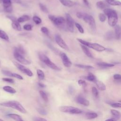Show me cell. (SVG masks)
Returning <instances> with one entry per match:
<instances>
[{
  "mask_svg": "<svg viewBox=\"0 0 121 121\" xmlns=\"http://www.w3.org/2000/svg\"><path fill=\"white\" fill-rule=\"evenodd\" d=\"M59 110L63 112L70 114H80L82 111L80 109L71 106H61L59 107Z\"/></svg>",
  "mask_w": 121,
  "mask_h": 121,
  "instance_id": "5b68a950",
  "label": "cell"
},
{
  "mask_svg": "<svg viewBox=\"0 0 121 121\" xmlns=\"http://www.w3.org/2000/svg\"><path fill=\"white\" fill-rule=\"evenodd\" d=\"M96 6L100 9H104L108 7V6L102 1H99L96 3Z\"/></svg>",
  "mask_w": 121,
  "mask_h": 121,
  "instance_id": "4316f807",
  "label": "cell"
},
{
  "mask_svg": "<svg viewBox=\"0 0 121 121\" xmlns=\"http://www.w3.org/2000/svg\"><path fill=\"white\" fill-rule=\"evenodd\" d=\"M113 78L116 80H121V75L119 74H115L113 75Z\"/></svg>",
  "mask_w": 121,
  "mask_h": 121,
  "instance_id": "681fc988",
  "label": "cell"
},
{
  "mask_svg": "<svg viewBox=\"0 0 121 121\" xmlns=\"http://www.w3.org/2000/svg\"><path fill=\"white\" fill-rule=\"evenodd\" d=\"M7 116L14 120H16V121H23V119H22L20 115L17 114L9 113V114H7Z\"/></svg>",
  "mask_w": 121,
  "mask_h": 121,
  "instance_id": "44dd1931",
  "label": "cell"
},
{
  "mask_svg": "<svg viewBox=\"0 0 121 121\" xmlns=\"http://www.w3.org/2000/svg\"><path fill=\"white\" fill-rule=\"evenodd\" d=\"M37 111L42 115H46L47 114V112L45 110H44V109L39 107V108H37Z\"/></svg>",
  "mask_w": 121,
  "mask_h": 121,
  "instance_id": "e575fe53",
  "label": "cell"
},
{
  "mask_svg": "<svg viewBox=\"0 0 121 121\" xmlns=\"http://www.w3.org/2000/svg\"><path fill=\"white\" fill-rule=\"evenodd\" d=\"M104 12L108 17V23L109 26H114L118 21V16L116 11L107 8L104 9Z\"/></svg>",
  "mask_w": 121,
  "mask_h": 121,
  "instance_id": "6da1fadb",
  "label": "cell"
},
{
  "mask_svg": "<svg viewBox=\"0 0 121 121\" xmlns=\"http://www.w3.org/2000/svg\"><path fill=\"white\" fill-rule=\"evenodd\" d=\"M12 77H14V78H17L18 79H20V80H23V78L21 75H20L19 74H17V73H12Z\"/></svg>",
  "mask_w": 121,
  "mask_h": 121,
  "instance_id": "7dc6e473",
  "label": "cell"
},
{
  "mask_svg": "<svg viewBox=\"0 0 121 121\" xmlns=\"http://www.w3.org/2000/svg\"><path fill=\"white\" fill-rule=\"evenodd\" d=\"M33 20L34 21V22L37 25L40 24L42 22L41 19L39 17H38V16H35L33 17Z\"/></svg>",
  "mask_w": 121,
  "mask_h": 121,
  "instance_id": "d590c367",
  "label": "cell"
},
{
  "mask_svg": "<svg viewBox=\"0 0 121 121\" xmlns=\"http://www.w3.org/2000/svg\"><path fill=\"white\" fill-rule=\"evenodd\" d=\"M14 65L16 66V67L21 72L26 74L29 77H32L33 76V73L32 72L28 69L25 67L24 65L20 64L17 62H13Z\"/></svg>",
  "mask_w": 121,
  "mask_h": 121,
  "instance_id": "9c48e42d",
  "label": "cell"
},
{
  "mask_svg": "<svg viewBox=\"0 0 121 121\" xmlns=\"http://www.w3.org/2000/svg\"><path fill=\"white\" fill-rule=\"evenodd\" d=\"M34 121H46V119L44 118H39V117H35L33 119Z\"/></svg>",
  "mask_w": 121,
  "mask_h": 121,
  "instance_id": "f907efd6",
  "label": "cell"
},
{
  "mask_svg": "<svg viewBox=\"0 0 121 121\" xmlns=\"http://www.w3.org/2000/svg\"><path fill=\"white\" fill-rule=\"evenodd\" d=\"M3 81L10 83H13L14 81L13 79L12 78H3L2 79Z\"/></svg>",
  "mask_w": 121,
  "mask_h": 121,
  "instance_id": "c3c4849f",
  "label": "cell"
},
{
  "mask_svg": "<svg viewBox=\"0 0 121 121\" xmlns=\"http://www.w3.org/2000/svg\"><path fill=\"white\" fill-rule=\"evenodd\" d=\"M41 32L44 34V35L48 36L49 35V30L47 28H46V27H44V26H43L41 27Z\"/></svg>",
  "mask_w": 121,
  "mask_h": 121,
  "instance_id": "f35d334b",
  "label": "cell"
},
{
  "mask_svg": "<svg viewBox=\"0 0 121 121\" xmlns=\"http://www.w3.org/2000/svg\"><path fill=\"white\" fill-rule=\"evenodd\" d=\"M77 40H78L80 43H81L82 44H83V45H85V46L88 47L89 42H87V41H85V40H82V39H79V38H78V39H77Z\"/></svg>",
  "mask_w": 121,
  "mask_h": 121,
  "instance_id": "ee69618b",
  "label": "cell"
},
{
  "mask_svg": "<svg viewBox=\"0 0 121 121\" xmlns=\"http://www.w3.org/2000/svg\"><path fill=\"white\" fill-rule=\"evenodd\" d=\"M2 73L7 76H9V77H12V73L11 72L9 71L8 70H2Z\"/></svg>",
  "mask_w": 121,
  "mask_h": 121,
  "instance_id": "f6af8a7d",
  "label": "cell"
},
{
  "mask_svg": "<svg viewBox=\"0 0 121 121\" xmlns=\"http://www.w3.org/2000/svg\"><path fill=\"white\" fill-rule=\"evenodd\" d=\"M3 9L7 13H11L12 11V2L11 0H3L2 1Z\"/></svg>",
  "mask_w": 121,
  "mask_h": 121,
  "instance_id": "7c38bea8",
  "label": "cell"
},
{
  "mask_svg": "<svg viewBox=\"0 0 121 121\" xmlns=\"http://www.w3.org/2000/svg\"><path fill=\"white\" fill-rule=\"evenodd\" d=\"M23 28L26 30L31 31L32 29V26L30 24H26L24 26Z\"/></svg>",
  "mask_w": 121,
  "mask_h": 121,
  "instance_id": "bcb514c9",
  "label": "cell"
},
{
  "mask_svg": "<svg viewBox=\"0 0 121 121\" xmlns=\"http://www.w3.org/2000/svg\"><path fill=\"white\" fill-rule=\"evenodd\" d=\"M75 26H76V27L77 28V29H78V30L79 31V32L81 33V34H83L84 33V29L83 28L82 26L78 23H75Z\"/></svg>",
  "mask_w": 121,
  "mask_h": 121,
  "instance_id": "ab89813d",
  "label": "cell"
},
{
  "mask_svg": "<svg viewBox=\"0 0 121 121\" xmlns=\"http://www.w3.org/2000/svg\"><path fill=\"white\" fill-rule=\"evenodd\" d=\"M76 102L84 106H88L90 104L89 101L81 96H78L76 98Z\"/></svg>",
  "mask_w": 121,
  "mask_h": 121,
  "instance_id": "5bb4252c",
  "label": "cell"
},
{
  "mask_svg": "<svg viewBox=\"0 0 121 121\" xmlns=\"http://www.w3.org/2000/svg\"><path fill=\"white\" fill-rule=\"evenodd\" d=\"M3 10H4V9H2L1 8V7H0V12H2Z\"/></svg>",
  "mask_w": 121,
  "mask_h": 121,
  "instance_id": "680465c9",
  "label": "cell"
},
{
  "mask_svg": "<svg viewBox=\"0 0 121 121\" xmlns=\"http://www.w3.org/2000/svg\"><path fill=\"white\" fill-rule=\"evenodd\" d=\"M111 112L112 115V117L114 118L116 120H119L121 117V112L117 110L112 109L111 110Z\"/></svg>",
  "mask_w": 121,
  "mask_h": 121,
  "instance_id": "ffe728a7",
  "label": "cell"
},
{
  "mask_svg": "<svg viewBox=\"0 0 121 121\" xmlns=\"http://www.w3.org/2000/svg\"><path fill=\"white\" fill-rule=\"evenodd\" d=\"M38 85L41 87H45L46 86L45 85H44V84H43L42 83H38Z\"/></svg>",
  "mask_w": 121,
  "mask_h": 121,
  "instance_id": "db71d44e",
  "label": "cell"
},
{
  "mask_svg": "<svg viewBox=\"0 0 121 121\" xmlns=\"http://www.w3.org/2000/svg\"><path fill=\"white\" fill-rule=\"evenodd\" d=\"M83 2H84V3L87 6H88V7H89V2H88V0H83Z\"/></svg>",
  "mask_w": 121,
  "mask_h": 121,
  "instance_id": "11a10c76",
  "label": "cell"
},
{
  "mask_svg": "<svg viewBox=\"0 0 121 121\" xmlns=\"http://www.w3.org/2000/svg\"><path fill=\"white\" fill-rule=\"evenodd\" d=\"M0 38L6 41H8L9 40V37L8 35L4 31L1 30H0Z\"/></svg>",
  "mask_w": 121,
  "mask_h": 121,
  "instance_id": "f1b7e54d",
  "label": "cell"
},
{
  "mask_svg": "<svg viewBox=\"0 0 121 121\" xmlns=\"http://www.w3.org/2000/svg\"><path fill=\"white\" fill-rule=\"evenodd\" d=\"M83 15V13H82V12H77L76 14V16L78 18H82Z\"/></svg>",
  "mask_w": 121,
  "mask_h": 121,
  "instance_id": "816d5d0a",
  "label": "cell"
},
{
  "mask_svg": "<svg viewBox=\"0 0 121 121\" xmlns=\"http://www.w3.org/2000/svg\"><path fill=\"white\" fill-rule=\"evenodd\" d=\"M3 89L5 91L10 94H15L16 93V90L14 88H13V87L10 86H4L3 87Z\"/></svg>",
  "mask_w": 121,
  "mask_h": 121,
  "instance_id": "d4e9b609",
  "label": "cell"
},
{
  "mask_svg": "<svg viewBox=\"0 0 121 121\" xmlns=\"http://www.w3.org/2000/svg\"><path fill=\"white\" fill-rule=\"evenodd\" d=\"M105 1L110 5L121 6V2L117 0H105Z\"/></svg>",
  "mask_w": 121,
  "mask_h": 121,
  "instance_id": "603a6c76",
  "label": "cell"
},
{
  "mask_svg": "<svg viewBox=\"0 0 121 121\" xmlns=\"http://www.w3.org/2000/svg\"><path fill=\"white\" fill-rule=\"evenodd\" d=\"M11 1L12 3H18V4L21 3V0H11Z\"/></svg>",
  "mask_w": 121,
  "mask_h": 121,
  "instance_id": "f5cc1de1",
  "label": "cell"
},
{
  "mask_svg": "<svg viewBox=\"0 0 121 121\" xmlns=\"http://www.w3.org/2000/svg\"><path fill=\"white\" fill-rule=\"evenodd\" d=\"M66 26L67 29L71 32H74V20L72 18V17H71V16L68 14H66Z\"/></svg>",
  "mask_w": 121,
  "mask_h": 121,
  "instance_id": "ba28073f",
  "label": "cell"
},
{
  "mask_svg": "<svg viewBox=\"0 0 121 121\" xmlns=\"http://www.w3.org/2000/svg\"><path fill=\"white\" fill-rule=\"evenodd\" d=\"M48 17L57 27L63 29H67L66 21L64 17H55L52 15H49Z\"/></svg>",
  "mask_w": 121,
  "mask_h": 121,
  "instance_id": "3957f363",
  "label": "cell"
},
{
  "mask_svg": "<svg viewBox=\"0 0 121 121\" xmlns=\"http://www.w3.org/2000/svg\"><path fill=\"white\" fill-rule=\"evenodd\" d=\"M69 91H70V92L71 93H72V92H73V88L72 87H69Z\"/></svg>",
  "mask_w": 121,
  "mask_h": 121,
  "instance_id": "6f0895ef",
  "label": "cell"
},
{
  "mask_svg": "<svg viewBox=\"0 0 121 121\" xmlns=\"http://www.w3.org/2000/svg\"><path fill=\"white\" fill-rule=\"evenodd\" d=\"M3 120H2V119H0V121H2Z\"/></svg>",
  "mask_w": 121,
  "mask_h": 121,
  "instance_id": "91938a15",
  "label": "cell"
},
{
  "mask_svg": "<svg viewBox=\"0 0 121 121\" xmlns=\"http://www.w3.org/2000/svg\"><path fill=\"white\" fill-rule=\"evenodd\" d=\"M96 86H97L98 88L101 90V91H104L106 89V86L100 80H96L95 81Z\"/></svg>",
  "mask_w": 121,
  "mask_h": 121,
  "instance_id": "d6986e66",
  "label": "cell"
},
{
  "mask_svg": "<svg viewBox=\"0 0 121 121\" xmlns=\"http://www.w3.org/2000/svg\"><path fill=\"white\" fill-rule=\"evenodd\" d=\"M13 54L15 59L20 63L25 65H29L31 64V61L25 58V57H24L23 55V54L20 53L17 50L16 48H15L14 49Z\"/></svg>",
  "mask_w": 121,
  "mask_h": 121,
  "instance_id": "8992f818",
  "label": "cell"
},
{
  "mask_svg": "<svg viewBox=\"0 0 121 121\" xmlns=\"http://www.w3.org/2000/svg\"><path fill=\"white\" fill-rule=\"evenodd\" d=\"M88 47L91 48L98 52H103L106 50V48L100 44L97 43H89Z\"/></svg>",
  "mask_w": 121,
  "mask_h": 121,
  "instance_id": "4fadbf2b",
  "label": "cell"
},
{
  "mask_svg": "<svg viewBox=\"0 0 121 121\" xmlns=\"http://www.w3.org/2000/svg\"><path fill=\"white\" fill-rule=\"evenodd\" d=\"M0 105L16 109L23 113H26L27 112L26 110L24 108L22 105L19 102L17 101L12 100L1 103H0Z\"/></svg>",
  "mask_w": 121,
  "mask_h": 121,
  "instance_id": "7a4b0ae2",
  "label": "cell"
},
{
  "mask_svg": "<svg viewBox=\"0 0 121 121\" xmlns=\"http://www.w3.org/2000/svg\"><path fill=\"white\" fill-rule=\"evenodd\" d=\"M41 97L42 98V99L45 102H48V96L46 95V94L42 90H40L39 92Z\"/></svg>",
  "mask_w": 121,
  "mask_h": 121,
  "instance_id": "1f68e13d",
  "label": "cell"
},
{
  "mask_svg": "<svg viewBox=\"0 0 121 121\" xmlns=\"http://www.w3.org/2000/svg\"><path fill=\"white\" fill-rule=\"evenodd\" d=\"M60 2L64 6L68 7H71L73 6L75 3L70 0H59Z\"/></svg>",
  "mask_w": 121,
  "mask_h": 121,
  "instance_id": "2e32d148",
  "label": "cell"
},
{
  "mask_svg": "<svg viewBox=\"0 0 121 121\" xmlns=\"http://www.w3.org/2000/svg\"><path fill=\"white\" fill-rule=\"evenodd\" d=\"M17 21L19 23H22L24 22H26L28 21L30 19V17L28 15H23L21 17H19L17 19Z\"/></svg>",
  "mask_w": 121,
  "mask_h": 121,
  "instance_id": "83f0119b",
  "label": "cell"
},
{
  "mask_svg": "<svg viewBox=\"0 0 121 121\" xmlns=\"http://www.w3.org/2000/svg\"><path fill=\"white\" fill-rule=\"evenodd\" d=\"M114 26L115 37L116 39H120L121 37V27L116 25Z\"/></svg>",
  "mask_w": 121,
  "mask_h": 121,
  "instance_id": "9a60e30c",
  "label": "cell"
},
{
  "mask_svg": "<svg viewBox=\"0 0 121 121\" xmlns=\"http://www.w3.org/2000/svg\"><path fill=\"white\" fill-rule=\"evenodd\" d=\"M38 57L41 61H42L46 65H47L48 67H50V68L56 70H58V71L60 70L61 69V68L58 67L55 63L52 62L50 60V59L44 53L42 52H39L38 53Z\"/></svg>",
  "mask_w": 121,
  "mask_h": 121,
  "instance_id": "277c9868",
  "label": "cell"
},
{
  "mask_svg": "<svg viewBox=\"0 0 121 121\" xmlns=\"http://www.w3.org/2000/svg\"><path fill=\"white\" fill-rule=\"evenodd\" d=\"M92 94L94 96V97H97L99 95V93L98 91L97 90V89H96V87H93L92 88Z\"/></svg>",
  "mask_w": 121,
  "mask_h": 121,
  "instance_id": "60d3db41",
  "label": "cell"
},
{
  "mask_svg": "<svg viewBox=\"0 0 121 121\" xmlns=\"http://www.w3.org/2000/svg\"><path fill=\"white\" fill-rule=\"evenodd\" d=\"M98 17H99L100 21L102 22H104L106 19L105 15L103 13H100L98 15Z\"/></svg>",
  "mask_w": 121,
  "mask_h": 121,
  "instance_id": "74e56055",
  "label": "cell"
},
{
  "mask_svg": "<svg viewBox=\"0 0 121 121\" xmlns=\"http://www.w3.org/2000/svg\"><path fill=\"white\" fill-rule=\"evenodd\" d=\"M109 104L111 106L114 108H121V103H110Z\"/></svg>",
  "mask_w": 121,
  "mask_h": 121,
  "instance_id": "b9f144b4",
  "label": "cell"
},
{
  "mask_svg": "<svg viewBox=\"0 0 121 121\" xmlns=\"http://www.w3.org/2000/svg\"><path fill=\"white\" fill-rule=\"evenodd\" d=\"M106 121H116V119H115L114 118H113V117H112L111 118L107 119Z\"/></svg>",
  "mask_w": 121,
  "mask_h": 121,
  "instance_id": "9f6ffc18",
  "label": "cell"
},
{
  "mask_svg": "<svg viewBox=\"0 0 121 121\" xmlns=\"http://www.w3.org/2000/svg\"><path fill=\"white\" fill-rule=\"evenodd\" d=\"M85 78L86 79H87V80L90 81H94L95 82L96 80L95 76L91 73H89L87 76L85 77Z\"/></svg>",
  "mask_w": 121,
  "mask_h": 121,
  "instance_id": "4dcf8cb0",
  "label": "cell"
},
{
  "mask_svg": "<svg viewBox=\"0 0 121 121\" xmlns=\"http://www.w3.org/2000/svg\"><path fill=\"white\" fill-rule=\"evenodd\" d=\"M78 84L79 85L82 86L84 88H85L87 86V84H86V81L83 80H82V79H80L78 81Z\"/></svg>",
  "mask_w": 121,
  "mask_h": 121,
  "instance_id": "7bdbcfd3",
  "label": "cell"
},
{
  "mask_svg": "<svg viewBox=\"0 0 121 121\" xmlns=\"http://www.w3.org/2000/svg\"><path fill=\"white\" fill-rule=\"evenodd\" d=\"M75 66L82 69H93L94 67L90 65H85L83 64H76Z\"/></svg>",
  "mask_w": 121,
  "mask_h": 121,
  "instance_id": "d6a6232c",
  "label": "cell"
},
{
  "mask_svg": "<svg viewBox=\"0 0 121 121\" xmlns=\"http://www.w3.org/2000/svg\"><path fill=\"white\" fill-rule=\"evenodd\" d=\"M2 1H3V0H0V2H2Z\"/></svg>",
  "mask_w": 121,
  "mask_h": 121,
  "instance_id": "94428289",
  "label": "cell"
},
{
  "mask_svg": "<svg viewBox=\"0 0 121 121\" xmlns=\"http://www.w3.org/2000/svg\"><path fill=\"white\" fill-rule=\"evenodd\" d=\"M97 65L100 67L104 68L112 67L114 66V64H110V63H106V62H98L97 63Z\"/></svg>",
  "mask_w": 121,
  "mask_h": 121,
  "instance_id": "cb8c5ba5",
  "label": "cell"
},
{
  "mask_svg": "<svg viewBox=\"0 0 121 121\" xmlns=\"http://www.w3.org/2000/svg\"><path fill=\"white\" fill-rule=\"evenodd\" d=\"M80 46H81V47L82 48V51H83V52L85 53V54L87 56H88L89 58H93V55L92 54V53H91V52H90L89 49L86 47V46H85L83 44H81Z\"/></svg>",
  "mask_w": 121,
  "mask_h": 121,
  "instance_id": "ac0fdd59",
  "label": "cell"
},
{
  "mask_svg": "<svg viewBox=\"0 0 121 121\" xmlns=\"http://www.w3.org/2000/svg\"><path fill=\"white\" fill-rule=\"evenodd\" d=\"M46 44H47V46L52 51H53L54 53H58V52H59V51H58V50L57 49H56L55 47H53V46L52 44H51V43H50L49 42H46Z\"/></svg>",
  "mask_w": 121,
  "mask_h": 121,
  "instance_id": "836d02e7",
  "label": "cell"
},
{
  "mask_svg": "<svg viewBox=\"0 0 121 121\" xmlns=\"http://www.w3.org/2000/svg\"><path fill=\"white\" fill-rule=\"evenodd\" d=\"M55 40L56 41V43L58 45H59L61 48L68 51L69 50V47L67 44L65 43L64 41L63 40V39L61 38V36L59 34H56L55 36Z\"/></svg>",
  "mask_w": 121,
  "mask_h": 121,
  "instance_id": "30bf717a",
  "label": "cell"
},
{
  "mask_svg": "<svg viewBox=\"0 0 121 121\" xmlns=\"http://www.w3.org/2000/svg\"><path fill=\"white\" fill-rule=\"evenodd\" d=\"M82 18L86 23L89 24L91 28L93 30H94V31L95 30V29H96L95 22V19L92 16L88 14L83 13Z\"/></svg>",
  "mask_w": 121,
  "mask_h": 121,
  "instance_id": "52a82bcc",
  "label": "cell"
},
{
  "mask_svg": "<svg viewBox=\"0 0 121 121\" xmlns=\"http://www.w3.org/2000/svg\"><path fill=\"white\" fill-rule=\"evenodd\" d=\"M119 102H120V103H121V100H120Z\"/></svg>",
  "mask_w": 121,
  "mask_h": 121,
  "instance_id": "6125c7cd",
  "label": "cell"
},
{
  "mask_svg": "<svg viewBox=\"0 0 121 121\" xmlns=\"http://www.w3.org/2000/svg\"><path fill=\"white\" fill-rule=\"evenodd\" d=\"M115 34H114L112 31H109L105 33L104 38L106 40H111L113 38Z\"/></svg>",
  "mask_w": 121,
  "mask_h": 121,
  "instance_id": "7402d4cb",
  "label": "cell"
},
{
  "mask_svg": "<svg viewBox=\"0 0 121 121\" xmlns=\"http://www.w3.org/2000/svg\"><path fill=\"white\" fill-rule=\"evenodd\" d=\"M60 55L64 66L67 68L70 67L72 65V62H71L70 60L68 58L66 54L64 52H60Z\"/></svg>",
  "mask_w": 121,
  "mask_h": 121,
  "instance_id": "8fae6325",
  "label": "cell"
},
{
  "mask_svg": "<svg viewBox=\"0 0 121 121\" xmlns=\"http://www.w3.org/2000/svg\"><path fill=\"white\" fill-rule=\"evenodd\" d=\"M36 72H37V74L38 77L39 79H40V80L44 79V77H45V75H44V72L43 71V70H42L41 69H37Z\"/></svg>",
  "mask_w": 121,
  "mask_h": 121,
  "instance_id": "f546056e",
  "label": "cell"
},
{
  "mask_svg": "<svg viewBox=\"0 0 121 121\" xmlns=\"http://www.w3.org/2000/svg\"><path fill=\"white\" fill-rule=\"evenodd\" d=\"M39 7H40L41 10L42 11H43V12L46 13H48V10L45 6H44L42 3H39Z\"/></svg>",
  "mask_w": 121,
  "mask_h": 121,
  "instance_id": "8d00e7d4",
  "label": "cell"
},
{
  "mask_svg": "<svg viewBox=\"0 0 121 121\" xmlns=\"http://www.w3.org/2000/svg\"><path fill=\"white\" fill-rule=\"evenodd\" d=\"M11 26L13 29L17 31H21V27L19 24V22H18L17 19L14 20L12 21Z\"/></svg>",
  "mask_w": 121,
  "mask_h": 121,
  "instance_id": "e0dca14e",
  "label": "cell"
},
{
  "mask_svg": "<svg viewBox=\"0 0 121 121\" xmlns=\"http://www.w3.org/2000/svg\"><path fill=\"white\" fill-rule=\"evenodd\" d=\"M86 117L87 119H93L96 118L98 116L97 114L94 112H87L86 113Z\"/></svg>",
  "mask_w": 121,
  "mask_h": 121,
  "instance_id": "484cf974",
  "label": "cell"
}]
</instances>
